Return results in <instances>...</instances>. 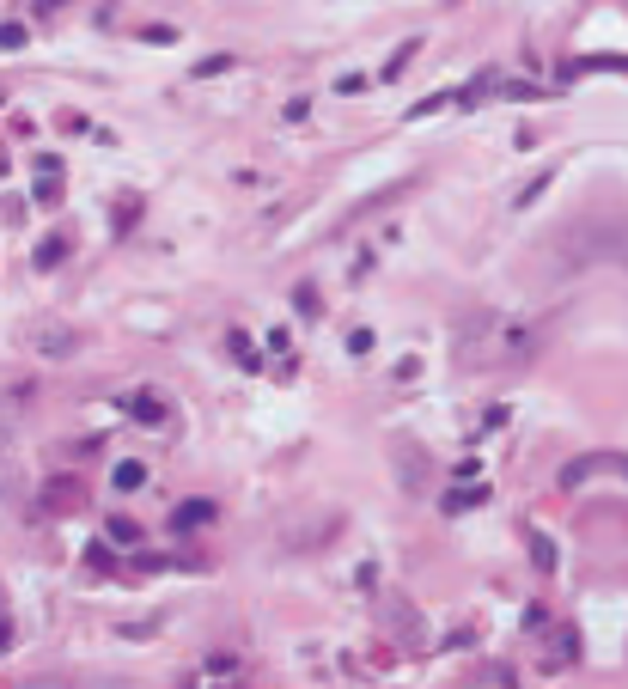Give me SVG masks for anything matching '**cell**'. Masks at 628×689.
<instances>
[{
    "instance_id": "1",
    "label": "cell",
    "mask_w": 628,
    "mask_h": 689,
    "mask_svg": "<svg viewBox=\"0 0 628 689\" xmlns=\"http://www.w3.org/2000/svg\"><path fill=\"white\" fill-rule=\"evenodd\" d=\"M604 470H616V476H623V451H592V458H573V464L562 470V488H580L586 476H604Z\"/></svg>"
},
{
    "instance_id": "2",
    "label": "cell",
    "mask_w": 628,
    "mask_h": 689,
    "mask_svg": "<svg viewBox=\"0 0 628 689\" xmlns=\"http://www.w3.org/2000/svg\"><path fill=\"white\" fill-rule=\"evenodd\" d=\"M37 342H43V354H74V329H61V324H37Z\"/></svg>"
},
{
    "instance_id": "3",
    "label": "cell",
    "mask_w": 628,
    "mask_h": 689,
    "mask_svg": "<svg viewBox=\"0 0 628 689\" xmlns=\"http://www.w3.org/2000/svg\"><path fill=\"white\" fill-rule=\"evenodd\" d=\"M208 519H214V501H183L171 525H177V531H196V525H208Z\"/></svg>"
},
{
    "instance_id": "4",
    "label": "cell",
    "mask_w": 628,
    "mask_h": 689,
    "mask_svg": "<svg viewBox=\"0 0 628 689\" xmlns=\"http://www.w3.org/2000/svg\"><path fill=\"white\" fill-rule=\"evenodd\" d=\"M128 415H135V421H147V427H153V421H165V403H159V397H153V390H141V397H128Z\"/></svg>"
},
{
    "instance_id": "5",
    "label": "cell",
    "mask_w": 628,
    "mask_h": 689,
    "mask_svg": "<svg viewBox=\"0 0 628 689\" xmlns=\"http://www.w3.org/2000/svg\"><path fill=\"white\" fill-rule=\"evenodd\" d=\"M110 482L128 494V488H141V482H147V464H135V458H128V464H116V476H110Z\"/></svg>"
},
{
    "instance_id": "6",
    "label": "cell",
    "mask_w": 628,
    "mask_h": 689,
    "mask_svg": "<svg viewBox=\"0 0 628 689\" xmlns=\"http://www.w3.org/2000/svg\"><path fill=\"white\" fill-rule=\"evenodd\" d=\"M110 543H141V525L135 519H110Z\"/></svg>"
},
{
    "instance_id": "7",
    "label": "cell",
    "mask_w": 628,
    "mask_h": 689,
    "mask_svg": "<svg viewBox=\"0 0 628 689\" xmlns=\"http://www.w3.org/2000/svg\"><path fill=\"white\" fill-rule=\"evenodd\" d=\"M61 257H67V244H61V238H43V250H37V263H43V269H56Z\"/></svg>"
},
{
    "instance_id": "8",
    "label": "cell",
    "mask_w": 628,
    "mask_h": 689,
    "mask_svg": "<svg viewBox=\"0 0 628 689\" xmlns=\"http://www.w3.org/2000/svg\"><path fill=\"white\" fill-rule=\"evenodd\" d=\"M226 348H232V354H238V366H257V348H250V342H244V336H238V329H232V336H226Z\"/></svg>"
},
{
    "instance_id": "9",
    "label": "cell",
    "mask_w": 628,
    "mask_h": 689,
    "mask_svg": "<svg viewBox=\"0 0 628 689\" xmlns=\"http://www.w3.org/2000/svg\"><path fill=\"white\" fill-rule=\"evenodd\" d=\"M543 189H549V171H537V177H531L525 189H519V208H525V202H537V196H543Z\"/></svg>"
},
{
    "instance_id": "10",
    "label": "cell",
    "mask_w": 628,
    "mask_h": 689,
    "mask_svg": "<svg viewBox=\"0 0 628 689\" xmlns=\"http://www.w3.org/2000/svg\"><path fill=\"white\" fill-rule=\"evenodd\" d=\"M220 67H232V56H208V61H196V74H202V80H208V74H220Z\"/></svg>"
},
{
    "instance_id": "11",
    "label": "cell",
    "mask_w": 628,
    "mask_h": 689,
    "mask_svg": "<svg viewBox=\"0 0 628 689\" xmlns=\"http://www.w3.org/2000/svg\"><path fill=\"white\" fill-rule=\"evenodd\" d=\"M13 43H25V31L19 25H0V49H13Z\"/></svg>"
},
{
    "instance_id": "12",
    "label": "cell",
    "mask_w": 628,
    "mask_h": 689,
    "mask_svg": "<svg viewBox=\"0 0 628 689\" xmlns=\"http://www.w3.org/2000/svg\"><path fill=\"white\" fill-rule=\"evenodd\" d=\"M13 647V623H6V616H0V653Z\"/></svg>"
},
{
    "instance_id": "13",
    "label": "cell",
    "mask_w": 628,
    "mask_h": 689,
    "mask_svg": "<svg viewBox=\"0 0 628 689\" xmlns=\"http://www.w3.org/2000/svg\"><path fill=\"white\" fill-rule=\"evenodd\" d=\"M37 689H61V684H37Z\"/></svg>"
}]
</instances>
